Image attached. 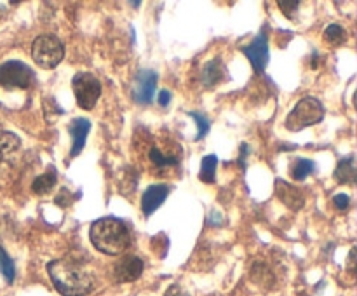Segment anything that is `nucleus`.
I'll list each match as a JSON object with an SVG mask.
<instances>
[{
  "instance_id": "1",
  "label": "nucleus",
  "mask_w": 357,
  "mask_h": 296,
  "mask_svg": "<svg viewBox=\"0 0 357 296\" xmlns=\"http://www.w3.org/2000/svg\"><path fill=\"white\" fill-rule=\"evenodd\" d=\"M49 277L56 291L63 296H86L94 286V275L82 263L70 258H59L47 265Z\"/></svg>"
},
{
  "instance_id": "2",
  "label": "nucleus",
  "mask_w": 357,
  "mask_h": 296,
  "mask_svg": "<svg viewBox=\"0 0 357 296\" xmlns=\"http://www.w3.org/2000/svg\"><path fill=\"white\" fill-rule=\"evenodd\" d=\"M89 239L100 253L115 256L128 249L131 244V233H129L126 223L108 216V218L96 219L91 225Z\"/></svg>"
},
{
  "instance_id": "3",
  "label": "nucleus",
  "mask_w": 357,
  "mask_h": 296,
  "mask_svg": "<svg viewBox=\"0 0 357 296\" xmlns=\"http://www.w3.org/2000/svg\"><path fill=\"white\" fill-rule=\"evenodd\" d=\"M324 118V107L317 98H303L286 117V127L296 132L310 125L319 124Z\"/></svg>"
},
{
  "instance_id": "4",
  "label": "nucleus",
  "mask_w": 357,
  "mask_h": 296,
  "mask_svg": "<svg viewBox=\"0 0 357 296\" xmlns=\"http://www.w3.org/2000/svg\"><path fill=\"white\" fill-rule=\"evenodd\" d=\"M31 58L42 68H56L65 58V45L54 35H40L31 44Z\"/></svg>"
},
{
  "instance_id": "5",
  "label": "nucleus",
  "mask_w": 357,
  "mask_h": 296,
  "mask_svg": "<svg viewBox=\"0 0 357 296\" xmlns=\"http://www.w3.org/2000/svg\"><path fill=\"white\" fill-rule=\"evenodd\" d=\"M72 87L73 93H75L77 104H79L82 110H93L101 94L100 80L89 72H79L73 77Z\"/></svg>"
},
{
  "instance_id": "6",
  "label": "nucleus",
  "mask_w": 357,
  "mask_h": 296,
  "mask_svg": "<svg viewBox=\"0 0 357 296\" xmlns=\"http://www.w3.org/2000/svg\"><path fill=\"white\" fill-rule=\"evenodd\" d=\"M35 72L21 61H6L0 65V86L28 89L33 86Z\"/></svg>"
},
{
  "instance_id": "7",
  "label": "nucleus",
  "mask_w": 357,
  "mask_h": 296,
  "mask_svg": "<svg viewBox=\"0 0 357 296\" xmlns=\"http://www.w3.org/2000/svg\"><path fill=\"white\" fill-rule=\"evenodd\" d=\"M157 87V73L153 70L138 72L132 86V98L138 104H150L153 101V93Z\"/></svg>"
},
{
  "instance_id": "8",
  "label": "nucleus",
  "mask_w": 357,
  "mask_h": 296,
  "mask_svg": "<svg viewBox=\"0 0 357 296\" xmlns=\"http://www.w3.org/2000/svg\"><path fill=\"white\" fill-rule=\"evenodd\" d=\"M244 56L250 59L251 66L257 73H264L265 68H267V63L271 54H268V40H267V35L261 31L250 45L243 49Z\"/></svg>"
},
{
  "instance_id": "9",
  "label": "nucleus",
  "mask_w": 357,
  "mask_h": 296,
  "mask_svg": "<svg viewBox=\"0 0 357 296\" xmlns=\"http://www.w3.org/2000/svg\"><path fill=\"white\" fill-rule=\"evenodd\" d=\"M143 261L138 256H124L115 263L114 277L117 282H135L143 274Z\"/></svg>"
},
{
  "instance_id": "10",
  "label": "nucleus",
  "mask_w": 357,
  "mask_h": 296,
  "mask_svg": "<svg viewBox=\"0 0 357 296\" xmlns=\"http://www.w3.org/2000/svg\"><path fill=\"white\" fill-rule=\"evenodd\" d=\"M275 195L291 211H300L303 204H305V197H303L302 190H298V188L293 187V185H289L284 180L275 181Z\"/></svg>"
},
{
  "instance_id": "11",
  "label": "nucleus",
  "mask_w": 357,
  "mask_h": 296,
  "mask_svg": "<svg viewBox=\"0 0 357 296\" xmlns=\"http://www.w3.org/2000/svg\"><path fill=\"white\" fill-rule=\"evenodd\" d=\"M169 195L167 185H150L142 197V211L145 216L153 215Z\"/></svg>"
},
{
  "instance_id": "12",
  "label": "nucleus",
  "mask_w": 357,
  "mask_h": 296,
  "mask_svg": "<svg viewBox=\"0 0 357 296\" xmlns=\"http://www.w3.org/2000/svg\"><path fill=\"white\" fill-rule=\"evenodd\" d=\"M91 131V122L87 118H73L68 125V132L72 136V150H70V157H77L84 150L86 145L87 134Z\"/></svg>"
},
{
  "instance_id": "13",
  "label": "nucleus",
  "mask_w": 357,
  "mask_h": 296,
  "mask_svg": "<svg viewBox=\"0 0 357 296\" xmlns=\"http://www.w3.org/2000/svg\"><path fill=\"white\" fill-rule=\"evenodd\" d=\"M223 75H225V68L222 65V59L215 58L204 65V70H202V84H204V87H213L222 80Z\"/></svg>"
},
{
  "instance_id": "14",
  "label": "nucleus",
  "mask_w": 357,
  "mask_h": 296,
  "mask_svg": "<svg viewBox=\"0 0 357 296\" xmlns=\"http://www.w3.org/2000/svg\"><path fill=\"white\" fill-rule=\"evenodd\" d=\"M356 174L357 173H356L354 157L349 155L338 162L337 169H335V180H337L338 183L352 185L356 181Z\"/></svg>"
},
{
  "instance_id": "15",
  "label": "nucleus",
  "mask_w": 357,
  "mask_h": 296,
  "mask_svg": "<svg viewBox=\"0 0 357 296\" xmlns=\"http://www.w3.org/2000/svg\"><path fill=\"white\" fill-rule=\"evenodd\" d=\"M21 146V139L14 132L0 131V162L9 159Z\"/></svg>"
},
{
  "instance_id": "16",
  "label": "nucleus",
  "mask_w": 357,
  "mask_h": 296,
  "mask_svg": "<svg viewBox=\"0 0 357 296\" xmlns=\"http://www.w3.org/2000/svg\"><path fill=\"white\" fill-rule=\"evenodd\" d=\"M56 180H58V176H56V169L54 167H51L47 173L37 176V180H35L33 185H31V190L38 195L47 194V192L56 185Z\"/></svg>"
},
{
  "instance_id": "17",
  "label": "nucleus",
  "mask_w": 357,
  "mask_h": 296,
  "mask_svg": "<svg viewBox=\"0 0 357 296\" xmlns=\"http://www.w3.org/2000/svg\"><path fill=\"white\" fill-rule=\"evenodd\" d=\"M323 37H324V42H326V44L337 47V45H342L345 40H347V31L344 30V26L333 23V24H330L326 30H324Z\"/></svg>"
},
{
  "instance_id": "18",
  "label": "nucleus",
  "mask_w": 357,
  "mask_h": 296,
  "mask_svg": "<svg viewBox=\"0 0 357 296\" xmlns=\"http://www.w3.org/2000/svg\"><path fill=\"white\" fill-rule=\"evenodd\" d=\"M216 167H218V157L216 155L204 157L201 164V173H199L201 181H204V183H215Z\"/></svg>"
},
{
  "instance_id": "19",
  "label": "nucleus",
  "mask_w": 357,
  "mask_h": 296,
  "mask_svg": "<svg viewBox=\"0 0 357 296\" xmlns=\"http://www.w3.org/2000/svg\"><path fill=\"white\" fill-rule=\"evenodd\" d=\"M316 171V164L309 159H296L291 166V176L296 181L305 180L309 174H312Z\"/></svg>"
},
{
  "instance_id": "20",
  "label": "nucleus",
  "mask_w": 357,
  "mask_h": 296,
  "mask_svg": "<svg viewBox=\"0 0 357 296\" xmlns=\"http://www.w3.org/2000/svg\"><path fill=\"white\" fill-rule=\"evenodd\" d=\"M251 279H253L257 284L267 286V288H271L272 282H274V275L271 274V270H268L264 263H257L251 268Z\"/></svg>"
},
{
  "instance_id": "21",
  "label": "nucleus",
  "mask_w": 357,
  "mask_h": 296,
  "mask_svg": "<svg viewBox=\"0 0 357 296\" xmlns=\"http://www.w3.org/2000/svg\"><path fill=\"white\" fill-rule=\"evenodd\" d=\"M0 274L3 275L9 284H13L14 277H16V268H14V261L10 260L9 254L6 253L3 247H0Z\"/></svg>"
},
{
  "instance_id": "22",
  "label": "nucleus",
  "mask_w": 357,
  "mask_h": 296,
  "mask_svg": "<svg viewBox=\"0 0 357 296\" xmlns=\"http://www.w3.org/2000/svg\"><path fill=\"white\" fill-rule=\"evenodd\" d=\"M188 115L195 118V124H197V136H195V139L199 141V139H202L209 132V120L206 115L197 114V111H188Z\"/></svg>"
},
{
  "instance_id": "23",
  "label": "nucleus",
  "mask_w": 357,
  "mask_h": 296,
  "mask_svg": "<svg viewBox=\"0 0 357 296\" xmlns=\"http://www.w3.org/2000/svg\"><path fill=\"white\" fill-rule=\"evenodd\" d=\"M150 159H152V162L159 167L173 166V164L178 162L174 157H167V155H164V153H160L159 148H152V152H150Z\"/></svg>"
},
{
  "instance_id": "24",
  "label": "nucleus",
  "mask_w": 357,
  "mask_h": 296,
  "mask_svg": "<svg viewBox=\"0 0 357 296\" xmlns=\"http://www.w3.org/2000/svg\"><path fill=\"white\" fill-rule=\"evenodd\" d=\"M278 6L281 7V10H282V13H284V16H288L289 20H291V17H295L296 13H298L300 2H298V0H288V2L281 0V2H279Z\"/></svg>"
},
{
  "instance_id": "25",
  "label": "nucleus",
  "mask_w": 357,
  "mask_h": 296,
  "mask_svg": "<svg viewBox=\"0 0 357 296\" xmlns=\"http://www.w3.org/2000/svg\"><path fill=\"white\" fill-rule=\"evenodd\" d=\"M333 204L337 205L338 209H347L349 204H351V198H349V195L345 194H338L333 197Z\"/></svg>"
},
{
  "instance_id": "26",
  "label": "nucleus",
  "mask_w": 357,
  "mask_h": 296,
  "mask_svg": "<svg viewBox=\"0 0 357 296\" xmlns=\"http://www.w3.org/2000/svg\"><path fill=\"white\" fill-rule=\"evenodd\" d=\"M164 296H190V295H188V293L185 291V289L181 288V286L171 284L169 288H167L166 295H164Z\"/></svg>"
},
{
  "instance_id": "27",
  "label": "nucleus",
  "mask_w": 357,
  "mask_h": 296,
  "mask_svg": "<svg viewBox=\"0 0 357 296\" xmlns=\"http://www.w3.org/2000/svg\"><path fill=\"white\" fill-rule=\"evenodd\" d=\"M171 103V93L169 91H160L159 93V104L160 107H167V104Z\"/></svg>"
},
{
  "instance_id": "28",
  "label": "nucleus",
  "mask_w": 357,
  "mask_h": 296,
  "mask_svg": "<svg viewBox=\"0 0 357 296\" xmlns=\"http://www.w3.org/2000/svg\"><path fill=\"white\" fill-rule=\"evenodd\" d=\"M354 254L356 249H352L351 254H349V268H351V270H354Z\"/></svg>"
},
{
  "instance_id": "29",
  "label": "nucleus",
  "mask_w": 357,
  "mask_h": 296,
  "mask_svg": "<svg viewBox=\"0 0 357 296\" xmlns=\"http://www.w3.org/2000/svg\"><path fill=\"white\" fill-rule=\"evenodd\" d=\"M52 107H56V101H54V104H52ZM44 110H45V115H47V114H49V108H44ZM52 110H56V111H63L61 108H51V111H52Z\"/></svg>"
}]
</instances>
